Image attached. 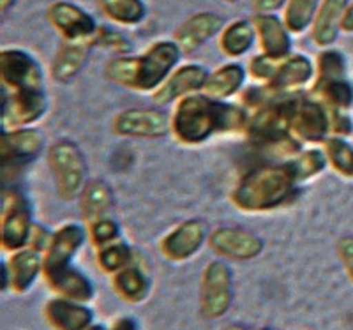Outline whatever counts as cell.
I'll return each instance as SVG.
<instances>
[{
  "label": "cell",
  "instance_id": "cell-1",
  "mask_svg": "<svg viewBox=\"0 0 353 330\" xmlns=\"http://www.w3.org/2000/svg\"><path fill=\"white\" fill-rule=\"evenodd\" d=\"M249 115L244 108L214 99L207 94H191L176 101L172 133L185 145H198L214 134L245 131Z\"/></svg>",
  "mask_w": 353,
  "mask_h": 330
},
{
  "label": "cell",
  "instance_id": "cell-2",
  "mask_svg": "<svg viewBox=\"0 0 353 330\" xmlns=\"http://www.w3.org/2000/svg\"><path fill=\"white\" fill-rule=\"evenodd\" d=\"M182 50L175 41H156L141 55L117 56L105 68V76L112 83L137 92H156L175 71Z\"/></svg>",
  "mask_w": 353,
  "mask_h": 330
},
{
  "label": "cell",
  "instance_id": "cell-3",
  "mask_svg": "<svg viewBox=\"0 0 353 330\" xmlns=\"http://www.w3.org/2000/svg\"><path fill=\"white\" fill-rule=\"evenodd\" d=\"M302 184L293 161L251 169L232 193V202L244 212H269L290 202Z\"/></svg>",
  "mask_w": 353,
  "mask_h": 330
},
{
  "label": "cell",
  "instance_id": "cell-4",
  "mask_svg": "<svg viewBox=\"0 0 353 330\" xmlns=\"http://www.w3.org/2000/svg\"><path fill=\"white\" fill-rule=\"evenodd\" d=\"M48 163L57 191L64 200H77L87 185V161L72 141H57L48 150Z\"/></svg>",
  "mask_w": 353,
  "mask_h": 330
},
{
  "label": "cell",
  "instance_id": "cell-5",
  "mask_svg": "<svg viewBox=\"0 0 353 330\" xmlns=\"http://www.w3.org/2000/svg\"><path fill=\"white\" fill-rule=\"evenodd\" d=\"M233 302V274L225 262L214 260L203 269L200 288V313L205 320H219Z\"/></svg>",
  "mask_w": 353,
  "mask_h": 330
},
{
  "label": "cell",
  "instance_id": "cell-6",
  "mask_svg": "<svg viewBox=\"0 0 353 330\" xmlns=\"http://www.w3.org/2000/svg\"><path fill=\"white\" fill-rule=\"evenodd\" d=\"M32 210L21 193H9L8 203L2 207L0 223V246L8 253L28 247L32 235Z\"/></svg>",
  "mask_w": 353,
  "mask_h": 330
},
{
  "label": "cell",
  "instance_id": "cell-7",
  "mask_svg": "<svg viewBox=\"0 0 353 330\" xmlns=\"http://www.w3.org/2000/svg\"><path fill=\"white\" fill-rule=\"evenodd\" d=\"M292 136L305 143H320L332 136L330 131V110L325 103L316 99L297 97L293 103L290 118Z\"/></svg>",
  "mask_w": 353,
  "mask_h": 330
},
{
  "label": "cell",
  "instance_id": "cell-8",
  "mask_svg": "<svg viewBox=\"0 0 353 330\" xmlns=\"http://www.w3.org/2000/svg\"><path fill=\"white\" fill-rule=\"evenodd\" d=\"M0 78L9 92L44 90L39 62L25 50L6 48L0 52Z\"/></svg>",
  "mask_w": 353,
  "mask_h": 330
},
{
  "label": "cell",
  "instance_id": "cell-9",
  "mask_svg": "<svg viewBox=\"0 0 353 330\" xmlns=\"http://www.w3.org/2000/svg\"><path fill=\"white\" fill-rule=\"evenodd\" d=\"M48 21L68 43H92L94 45V37L99 30L92 14H88L80 6L68 0H59L50 6Z\"/></svg>",
  "mask_w": 353,
  "mask_h": 330
},
{
  "label": "cell",
  "instance_id": "cell-10",
  "mask_svg": "<svg viewBox=\"0 0 353 330\" xmlns=\"http://www.w3.org/2000/svg\"><path fill=\"white\" fill-rule=\"evenodd\" d=\"M113 131L119 136L156 140L172 131V121L165 112L156 108H129L113 121Z\"/></svg>",
  "mask_w": 353,
  "mask_h": 330
},
{
  "label": "cell",
  "instance_id": "cell-11",
  "mask_svg": "<svg viewBox=\"0 0 353 330\" xmlns=\"http://www.w3.org/2000/svg\"><path fill=\"white\" fill-rule=\"evenodd\" d=\"M207 240H209L207 225L200 219H188L163 237L159 249L166 260L181 263L193 258Z\"/></svg>",
  "mask_w": 353,
  "mask_h": 330
},
{
  "label": "cell",
  "instance_id": "cell-12",
  "mask_svg": "<svg viewBox=\"0 0 353 330\" xmlns=\"http://www.w3.org/2000/svg\"><path fill=\"white\" fill-rule=\"evenodd\" d=\"M85 242V229L77 223H68L55 229L50 240L48 249L43 254V276L44 279L61 272L71 265L72 258L77 256Z\"/></svg>",
  "mask_w": 353,
  "mask_h": 330
},
{
  "label": "cell",
  "instance_id": "cell-13",
  "mask_svg": "<svg viewBox=\"0 0 353 330\" xmlns=\"http://www.w3.org/2000/svg\"><path fill=\"white\" fill-rule=\"evenodd\" d=\"M46 110L48 99L44 96V90L2 94V122L9 129L27 127L32 122L39 121Z\"/></svg>",
  "mask_w": 353,
  "mask_h": 330
},
{
  "label": "cell",
  "instance_id": "cell-14",
  "mask_svg": "<svg viewBox=\"0 0 353 330\" xmlns=\"http://www.w3.org/2000/svg\"><path fill=\"white\" fill-rule=\"evenodd\" d=\"M209 71L200 64H185L176 68L172 74L154 92V103L159 106L181 101L182 97L203 92L205 83L209 80Z\"/></svg>",
  "mask_w": 353,
  "mask_h": 330
},
{
  "label": "cell",
  "instance_id": "cell-15",
  "mask_svg": "<svg viewBox=\"0 0 353 330\" xmlns=\"http://www.w3.org/2000/svg\"><path fill=\"white\" fill-rule=\"evenodd\" d=\"M209 246L219 256L245 262L260 256L263 251V240L248 229L219 228L209 235Z\"/></svg>",
  "mask_w": 353,
  "mask_h": 330
},
{
  "label": "cell",
  "instance_id": "cell-16",
  "mask_svg": "<svg viewBox=\"0 0 353 330\" xmlns=\"http://www.w3.org/2000/svg\"><path fill=\"white\" fill-rule=\"evenodd\" d=\"M225 28V20L210 11H201L189 17L181 27L173 32L175 41L182 53H194L205 43H209L214 36L221 34Z\"/></svg>",
  "mask_w": 353,
  "mask_h": 330
},
{
  "label": "cell",
  "instance_id": "cell-17",
  "mask_svg": "<svg viewBox=\"0 0 353 330\" xmlns=\"http://www.w3.org/2000/svg\"><path fill=\"white\" fill-rule=\"evenodd\" d=\"M251 21L256 28L261 55L274 61H283L292 55V37L283 18H277L274 12H267V14H254Z\"/></svg>",
  "mask_w": 353,
  "mask_h": 330
},
{
  "label": "cell",
  "instance_id": "cell-18",
  "mask_svg": "<svg viewBox=\"0 0 353 330\" xmlns=\"http://www.w3.org/2000/svg\"><path fill=\"white\" fill-rule=\"evenodd\" d=\"M44 318L53 330H87L94 323V311L87 304L57 295L44 304Z\"/></svg>",
  "mask_w": 353,
  "mask_h": 330
},
{
  "label": "cell",
  "instance_id": "cell-19",
  "mask_svg": "<svg viewBox=\"0 0 353 330\" xmlns=\"http://www.w3.org/2000/svg\"><path fill=\"white\" fill-rule=\"evenodd\" d=\"M44 147V136L41 131L30 127H18L2 133V165H23L39 156Z\"/></svg>",
  "mask_w": 353,
  "mask_h": 330
},
{
  "label": "cell",
  "instance_id": "cell-20",
  "mask_svg": "<svg viewBox=\"0 0 353 330\" xmlns=\"http://www.w3.org/2000/svg\"><path fill=\"white\" fill-rule=\"evenodd\" d=\"M316 69L307 56L290 55L279 62L272 80L267 83L274 94H295L301 87L313 80Z\"/></svg>",
  "mask_w": 353,
  "mask_h": 330
},
{
  "label": "cell",
  "instance_id": "cell-21",
  "mask_svg": "<svg viewBox=\"0 0 353 330\" xmlns=\"http://www.w3.org/2000/svg\"><path fill=\"white\" fill-rule=\"evenodd\" d=\"M6 269H8L9 288L14 293H27L39 274H43V254L25 247L17 253H11Z\"/></svg>",
  "mask_w": 353,
  "mask_h": 330
},
{
  "label": "cell",
  "instance_id": "cell-22",
  "mask_svg": "<svg viewBox=\"0 0 353 330\" xmlns=\"http://www.w3.org/2000/svg\"><path fill=\"white\" fill-rule=\"evenodd\" d=\"M350 0H321L313 25H311V37L314 45L327 48L337 39Z\"/></svg>",
  "mask_w": 353,
  "mask_h": 330
},
{
  "label": "cell",
  "instance_id": "cell-23",
  "mask_svg": "<svg viewBox=\"0 0 353 330\" xmlns=\"http://www.w3.org/2000/svg\"><path fill=\"white\" fill-rule=\"evenodd\" d=\"M46 282H48V286L55 295L71 298V300H77V302H90L94 298V293H96L94 282L81 270L72 265L65 267L61 272L46 278Z\"/></svg>",
  "mask_w": 353,
  "mask_h": 330
},
{
  "label": "cell",
  "instance_id": "cell-24",
  "mask_svg": "<svg viewBox=\"0 0 353 330\" xmlns=\"http://www.w3.org/2000/svg\"><path fill=\"white\" fill-rule=\"evenodd\" d=\"M112 286L115 293L129 304H140L150 293V279L138 265L124 267L112 276Z\"/></svg>",
  "mask_w": 353,
  "mask_h": 330
},
{
  "label": "cell",
  "instance_id": "cell-25",
  "mask_svg": "<svg viewBox=\"0 0 353 330\" xmlns=\"http://www.w3.org/2000/svg\"><path fill=\"white\" fill-rule=\"evenodd\" d=\"M80 203L85 223L92 225L110 216V210L113 207V193L106 182L96 178V181L87 182L80 196Z\"/></svg>",
  "mask_w": 353,
  "mask_h": 330
},
{
  "label": "cell",
  "instance_id": "cell-26",
  "mask_svg": "<svg viewBox=\"0 0 353 330\" xmlns=\"http://www.w3.org/2000/svg\"><path fill=\"white\" fill-rule=\"evenodd\" d=\"M92 46V43H68L65 41L55 55V61L52 65V76L61 83L72 80L87 62Z\"/></svg>",
  "mask_w": 353,
  "mask_h": 330
},
{
  "label": "cell",
  "instance_id": "cell-27",
  "mask_svg": "<svg viewBox=\"0 0 353 330\" xmlns=\"http://www.w3.org/2000/svg\"><path fill=\"white\" fill-rule=\"evenodd\" d=\"M256 28L253 21L235 20L226 25L219 34V50L230 59H239L253 48Z\"/></svg>",
  "mask_w": 353,
  "mask_h": 330
},
{
  "label": "cell",
  "instance_id": "cell-28",
  "mask_svg": "<svg viewBox=\"0 0 353 330\" xmlns=\"http://www.w3.org/2000/svg\"><path fill=\"white\" fill-rule=\"evenodd\" d=\"M245 74H248L245 69L241 64H235V62L221 65L214 73L209 74L203 94L214 97V99H219V101H225V99H228V97H232L233 94H237L241 90V87L244 85Z\"/></svg>",
  "mask_w": 353,
  "mask_h": 330
},
{
  "label": "cell",
  "instance_id": "cell-29",
  "mask_svg": "<svg viewBox=\"0 0 353 330\" xmlns=\"http://www.w3.org/2000/svg\"><path fill=\"white\" fill-rule=\"evenodd\" d=\"M99 8L110 21L124 27L141 23L147 17L143 0H99Z\"/></svg>",
  "mask_w": 353,
  "mask_h": 330
},
{
  "label": "cell",
  "instance_id": "cell-30",
  "mask_svg": "<svg viewBox=\"0 0 353 330\" xmlns=\"http://www.w3.org/2000/svg\"><path fill=\"white\" fill-rule=\"evenodd\" d=\"M321 0H288L283 11V21L290 34H302L313 25Z\"/></svg>",
  "mask_w": 353,
  "mask_h": 330
},
{
  "label": "cell",
  "instance_id": "cell-31",
  "mask_svg": "<svg viewBox=\"0 0 353 330\" xmlns=\"http://www.w3.org/2000/svg\"><path fill=\"white\" fill-rule=\"evenodd\" d=\"M132 260H134V254H132L131 247L122 240H113L106 246H101L96 249V262L105 274H117L119 270H122L124 267L131 265Z\"/></svg>",
  "mask_w": 353,
  "mask_h": 330
},
{
  "label": "cell",
  "instance_id": "cell-32",
  "mask_svg": "<svg viewBox=\"0 0 353 330\" xmlns=\"http://www.w3.org/2000/svg\"><path fill=\"white\" fill-rule=\"evenodd\" d=\"M313 96H320V101L325 103L330 110H346L353 103V89L346 78L313 87Z\"/></svg>",
  "mask_w": 353,
  "mask_h": 330
},
{
  "label": "cell",
  "instance_id": "cell-33",
  "mask_svg": "<svg viewBox=\"0 0 353 330\" xmlns=\"http://www.w3.org/2000/svg\"><path fill=\"white\" fill-rule=\"evenodd\" d=\"M325 156L337 174L345 178H353V147L343 140V136L327 138Z\"/></svg>",
  "mask_w": 353,
  "mask_h": 330
},
{
  "label": "cell",
  "instance_id": "cell-34",
  "mask_svg": "<svg viewBox=\"0 0 353 330\" xmlns=\"http://www.w3.org/2000/svg\"><path fill=\"white\" fill-rule=\"evenodd\" d=\"M316 80L313 87H320L329 81L346 78V61L341 52L337 50H323L316 61Z\"/></svg>",
  "mask_w": 353,
  "mask_h": 330
},
{
  "label": "cell",
  "instance_id": "cell-35",
  "mask_svg": "<svg viewBox=\"0 0 353 330\" xmlns=\"http://www.w3.org/2000/svg\"><path fill=\"white\" fill-rule=\"evenodd\" d=\"M88 234H90V238H92L94 247L106 246L110 242L117 240L119 235H121V226L117 225L112 218H103L99 221L88 225Z\"/></svg>",
  "mask_w": 353,
  "mask_h": 330
},
{
  "label": "cell",
  "instance_id": "cell-36",
  "mask_svg": "<svg viewBox=\"0 0 353 330\" xmlns=\"http://www.w3.org/2000/svg\"><path fill=\"white\" fill-rule=\"evenodd\" d=\"M94 46H103V48L113 50L117 53H128L131 50V43L122 34L105 27H99L97 30L96 37H94Z\"/></svg>",
  "mask_w": 353,
  "mask_h": 330
},
{
  "label": "cell",
  "instance_id": "cell-37",
  "mask_svg": "<svg viewBox=\"0 0 353 330\" xmlns=\"http://www.w3.org/2000/svg\"><path fill=\"white\" fill-rule=\"evenodd\" d=\"M283 61H285V59H283ZM279 62L281 61H274V59H269V56H265L260 53V55L253 56L251 62H249V74H251V78H254V80L265 81V85H267L272 80L274 74H276Z\"/></svg>",
  "mask_w": 353,
  "mask_h": 330
},
{
  "label": "cell",
  "instance_id": "cell-38",
  "mask_svg": "<svg viewBox=\"0 0 353 330\" xmlns=\"http://www.w3.org/2000/svg\"><path fill=\"white\" fill-rule=\"evenodd\" d=\"M337 256L341 260L343 267H345V272L348 274L350 281L353 282V237L346 235L337 240Z\"/></svg>",
  "mask_w": 353,
  "mask_h": 330
},
{
  "label": "cell",
  "instance_id": "cell-39",
  "mask_svg": "<svg viewBox=\"0 0 353 330\" xmlns=\"http://www.w3.org/2000/svg\"><path fill=\"white\" fill-rule=\"evenodd\" d=\"M52 235L48 229L44 228V226L36 225L34 223V228H32V235H30V240H28V247L37 253L44 254V251L48 249L50 246V240H52Z\"/></svg>",
  "mask_w": 353,
  "mask_h": 330
},
{
  "label": "cell",
  "instance_id": "cell-40",
  "mask_svg": "<svg viewBox=\"0 0 353 330\" xmlns=\"http://www.w3.org/2000/svg\"><path fill=\"white\" fill-rule=\"evenodd\" d=\"M330 131L334 136H346L352 133V122L343 110H330Z\"/></svg>",
  "mask_w": 353,
  "mask_h": 330
},
{
  "label": "cell",
  "instance_id": "cell-41",
  "mask_svg": "<svg viewBox=\"0 0 353 330\" xmlns=\"http://www.w3.org/2000/svg\"><path fill=\"white\" fill-rule=\"evenodd\" d=\"M288 0H253V9L256 14L276 12L277 9L285 8Z\"/></svg>",
  "mask_w": 353,
  "mask_h": 330
},
{
  "label": "cell",
  "instance_id": "cell-42",
  "mask_svg": "<svg viewBox=\"0 0 353 330\" xmlns=\"http://www.w3.org/2000/svg\"><path fill=\"white\" fill-rule=\"evenodd\" d=\"M110 330H138V325L137 322L132 318H129V316H122V318H117L115 322H113Z\"/></svg>",
  "mask_w": 353,
  "mask_h": 330
},
{
  "label": "cell",
  "instance_id": "cell-43",
  "mask_svg": "<svg viewBox=\"0 0 353 330\" xmlns=\"http://www.w3.org/2000/svg\"><path fill=\"white\" fill-rule=\"evenodd\" d=\"M341 30L346 34H353V4L348 6V9H346V12H345V17H343Z\"/></svg>",
  "mask_w": 353,
  "mask_h": 330
},
{
  "label": "cell",
  "instance_id": "cell-44",
  "mask_svg": "<svg viewBox=\"0 0 353 330\" xmlns=\"http://www.w3.org/2000/svg\"><path fill=\"white\" fill-rule=\"evenodd\" d=\"M223 330H274V329H267V327H244V325H228L225 327Z\"/></svg>",
  "mask_w": 353,
  "mask_h": 330
},
{
  "label": "cell",
  "instance_id": "cell-45",
  "mask_svg": "<svg viewBox=\"0 0 353 330\" xmlns=\"http://www.w3.org/2000/svg\"><path fill=\"white\" fill-rule=\"evenodd\" d=\"M14 2H17V0H0V9H2V14H6V12H8L9 9L14 6Z\"/></svg>",
  "mask_w": 353,
  "mask_h": 330
},
{
  "label": "cell",
  "instance_id": "cell-46",
  "mask_svg": "<svg viewBox=\"0 0 353 330\" xmlns=\"http://www.w3.org/2000/svg\"><path fill=\"white\" fill-rule=\"evenodd\" d=\"M87 330H110V329H106V327L101 325V323H92V325L88 327Z\"/></svg>",
  "mask_w": 353,
  "mask_h": 330
},
{
  "label": "cell",
  "instance_id": "cell-47",
  "mask_svg": "<svg viewBox=\"0 0 353 330\" xmlns=\"http://www.w3.org/2000/svg\"><path fill=\"white\" fill-rule=\"evenodd\" d=\"M223 2H226V4H235V2H239V0H223Z\"/></svg>",
  "mask_w": 353,
  "mask_h": 330
}]
</instances>
